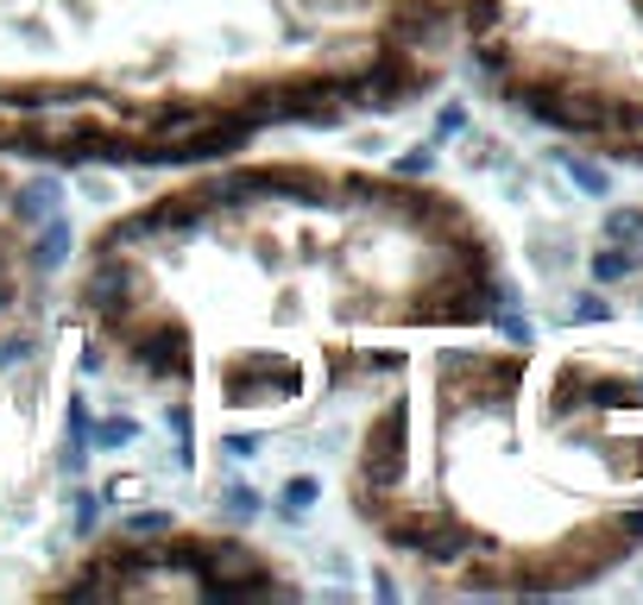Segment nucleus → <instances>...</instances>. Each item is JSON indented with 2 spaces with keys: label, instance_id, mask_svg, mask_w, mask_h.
<instances>
[{
  "label": "nucleus",
  "instance_id": "f257e3e1",
  "mask_svg": "<svg viewBox=\"0 0 643 605\" xmlns=\"http://www.w3.org/2000/svg\"><path fill=\"white\" fill-rule=\"evenodd\" d=\"M499 303H518V278L468 195L265 145L114 202L63 278L70 366L195 404L202 442L228 423L315 430Z\"/></svg>",
  "mask_w": 643,
  "mask_h": 605
},
{
  "label": "nucleus",
  "instance_id": "f03ea898",
  "mask_svg": "<svg viewBox=\"0 0 643 605\" xmlns=\"http://www.w3.org/2000/svg\"><path fill=\"white\" fill-rule=\"evenodd\" d=\"M454 0H0V158L177 177L449 89Z\"/></svg>",
  "mask_w": 643,
  "mask_h": 605
},
{
  "label": "nucleus",
  "instance_id": "7ed1b4c3",
  "mask_svg": "<svg viewBox=\"0 0 643 605\" xmlns=\"http://www.w3.org/2000/svg\"><path fill=\"white\" fill-rule=\"evenodd\" d=\"M32 599H303L310 581L253 530L171 524L120 530L101 524L89 543H70L39 581Z\"/></svg>",
  "mask_w": 643,
  "mask_h": 605
},
{
  "label": "nucleus",
  "instance_id": "20e7f679",
  "mask_svg": "<svg viewBox=\"0 0 643 605\" xmlns=\"http://www.w3.org/2000/svg\"><path fill=\"white\" fill-rule=\"evenodd\" d=\"M70 177L51 164L0 158V334L26 322H63V272L39 253V221L70 209Z\"/></svg>",
  "mask_w": 643,
  "mask_h": 605
},
{
  "label": "nucleus",
  "instance_id": "39448f33",
  "mask_svg": "<svg viewBox=\"0 0 643 605\" xmlns=\"http://www.w3.org/2000/svg\"><path fill=\"white\" fill-rule=\"evenodd\" d=\"M322 492H329V480L315 467H297L278 480V492H265V524L278 530H303L315 517V505H322Z\"/></svg>",
  "mask_w": 643,
  "mask_h": 605
},
{
  "label": "nucleus",
  "instance_id": "423d86ee",
  "mask_svg": "<svg viewBox=\"0 0 643 605\" xmlns=\"http://www.w3.org/2000/svg\"><path fill=\"white\" fill-rule=\"evenodd\" d=\"M209 517H214V524H228V530H259V524H265V486L247 480V473H234V467H221V473H214Z\"/></svg>",
  "mask_w": 643,
  "mask_h": 605
},
{
  "label": "nucleus",
  "instance_id": "0eeeda50",
  "mask_svg": "<svg viewBox=\"0 0 643 605\" xmlns=\"http://www.w3.org/2000/svg\"><path fill=\"white\" fill-rule=\"evenodd\" d=\"M145 416H133V411H96V423H89V448H96V461L101 454H127V448H139L145 442Z\"/></svg>",
  "mask_w": 643,
  "mask_h": 605
},
{
  "label": "nucleus",
  "instance_id": "6e6552de",
  "mask_svg": "<svg viewBox=\"0 0 643 605\" xmlns=\"http://www.w3.org/2000/svg\"><path fill=\"white\" fill-rule=\"evenodd\" d=\"M586 272H593V284H631V278L643 272V246H631V240H605L600 253L586 259Z\"/></svg>",
  "mask_w": 643,
  "mask_h": 605
},
{
  "label": "nucleus",
  "instance_id": "1a4fd4ad",
  "mask_svg": "<svg viewBox=\"0 0 643 605\" xmlns=\"http://www.w3.org/2000/svg\"><path fill=\"white\" fill-rule=\"evenodd\" d=\"M385 164L398 177H435V171H442V145H435V139H410V145H398Z\"/></svg>",
  "mask_w": 643,
  "mask_h": 605
},
{
  "label": "nucleus",
  "instance_id": "9d476101",
  "mask_svg": "<svg viewBox=\"0 0 643 605\" xmlns=\"http://www.w3.org/2000/svg\"><path fill=\"white\" fill-rule=\"evenodd\" d=\"M555 164H562V177L574 183V190L612 195V171H605V164H593V158H581V152H555Z\"/></svg>",
  "mask_w": 643,
  "mask_h": 605
},
{
  "label": "nucleus",
  "instance_id": "9b49d317",
  "mask_svg": "<svg viewBox=\"0 0 643 605\" xmlns=\"http://www.w3.org/2000/svg\"><path fill=\"white\" fill-rule=\"evenodd\" d=\"M473 127V114H468V101H435V114H429V139H435V145H454V139L468 133Z\"/></svg>",
  "mask_w": 643,
  "mask_h": 605
},
{
  "label": "nucleus",
  "instance_id": "f8f14e48",
  "mask_svg": "<svg viewBox=\"0 0 643 605\" xmlns=\"http://www.w3.org/2000/svg\"><path fill=\"white\" fill-rule=\"evenodd\" d=\"M605 240H631V246H643V209H612V215H605Z\"/></svg>",
  "mask_w": 643,
  "mask_h": 605
},
{
  "label": "nucleus",
  "instance_id": "ddd939ff",
  "mask_svg": "<svg viewBox=\"0 0 643 605\" xmlns=\"http://www.w3.org/2000/svg\"><path fill=\"white\" fill-rule=\"evenodd\" d=\"M567 322H612V303H605V291H581L574 303H567Z\"/></svg>",
  "mask_w": 643,
  "mask_h": 605
},
{
  "label": "nucleus",
  "instance_id": "4468645a",
  "mask_svg": "<svg viewBox=\"0 0 643 605\" xmlns=\"http://www.w3.org/2000/svg\"><path fill=\"white\" fill-rule=\"evenodd\" d=\"M372 593H379V599H404V581H398V567L379 562V555H372Z\"/></svg>",
  "mask_w": 643,
  "mask_h": 605
},
{
  "label": "nucleus",
  "instance_id": "2eb2a0df",
  "mask_svg": "<svg viewBox=\"0 0 643 605\" xmlns=\"http://www.w3.org/2000/svg\"><path fill=\"white\" fill-rule=\"evenodd\" d=\"M7 486H13V467H7V442H0V505H7Z\"/></svg>",
  "mask_w": 643,
  "mask_h": 605
}]
</instances>
